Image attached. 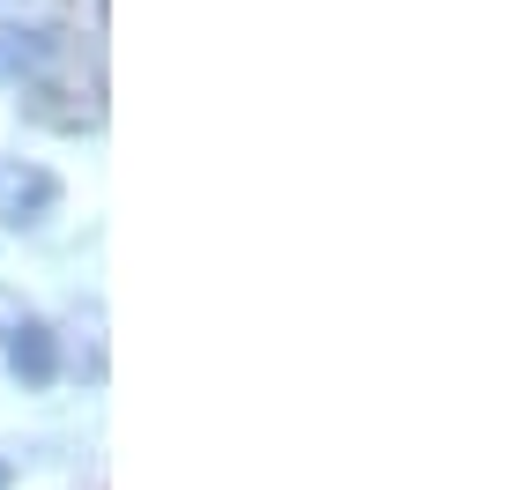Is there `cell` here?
<instances>
[{"label": "cell", "mask_w": 512, "mask_h": 490, "mask_svg": "<svg viewBox=\"0 0 512 490\" xmlns=\"http://www.w3.org/2000/svg\"><path fill=\"white\" fill-rule=\"evenodd\" d=\"M8 357H15V372H23L30 387H45V379H52V335H45L38 320H23L8 335Z\"/></svg>", "instance_id": "obj_2"}, {"label": "cell", "mask_w": 512, "mask_h": 490, "mask_svg": "<svg viewBox=\"0 0 512 490\" xmlns=\"http://www.w3.org/2000/svg\"><path fill=\"white\" fill-rule=\"evenodd\" d=\"M52 201H60V179H52V171L0 156V223H38Z\"/></svg>", "instance_id": "obj_1"}, {"label": "cell", "mask_w": 512, "mask_h": 490, "mask_svg": "<svg viewBox=\"0 0 512 490\" xmlns=\"http://www.w3.org/2000/svg\"><path fill=\"white\" fill-rule=\"evenodd\" d=\"M0 490H8V461H0Z\"/></svg>", "instance_id": "obj_3"}]
</instances>
